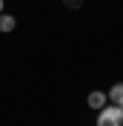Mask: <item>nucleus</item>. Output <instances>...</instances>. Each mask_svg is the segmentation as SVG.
Listing matches in <instances>:
<instances>
[{"label": "nucleus", "instance_id": "1", "mask_svg": "<svg viewBox=\"0 0 123 126\" xmlns=\"http://www.w3.org/2000/svg\"><path fill=\"white\" fill-rule=\"evenodd\" d=\"M97 126H123V109L120 106H103L97 115Z\"/></svg>", "mask_w": 123, "mask_h": 126}, {"label": "nucleus", "instance_id": "2", "mask_svg": "<svg viewBox=\"0 0 123 126\" xmlns=\"http://www.w3.org/2000/svg\"><path fill=\"white\" fill-rule=\"evenodd\" d=\"M106 100H109V97H106L103 92H92L89 97H86V103H89L92 109H103V106H106Z\"/></svg>", "mask_w": 123, "mask_h": 126}, {"label": "nucleus", "instance_id": "3", "mask_svg": "<svg viewBox=\"0 0 123 126\" xmlns=\"http://www.w3.org/2000/svg\"><path fill=\"white\" fill-rule=\"evenodd\" d=\"M106 97L115 103V106H123V83H115V86L109 89V94H106Z\"/></svg>", "mask_w": 123, "mask_h": 126}, {"label": "nucleus", "instance_id": "4", "mask_svg": "<svg viewBox=\"0 0 123 126\" xmlns=\"http://www.w3.org/2000/svg\"><path fill=\"white\" fill-rule=\"evenodd\" d=\"M17 26V20L12 15H6V12H0V32H12Z\"/></svg>", "mask_w": 123, "mask_h": 126}, {"label": "nucleus", "instance_id": "5", "mask_svg": "<svg viewBox=\"0 0 123 126\" xmlns=\"http://www.w3.org/2000/svg\"><path fill=\"white\" fill-rule=\"evenodd\" d=\"M63 3H66L69 9H77V6H83V0H63Z\"/></svg>", "mask_w": 123, "mask_h": 126}, {"label": "nucleus", "instance_id": "6", "mask_svg": "<svg viewBox=\"0 0 123 126\" xmlns=\"http://www.w3.org/2000/svg\"><path fill=\"white\" fill-rule=\"evenodd\" d=\"M0 12H3V0H0Z\"/></svg>", "mask_w": 123, "mask_h": 126}, {"label": "nucleus", "instance_id": "7", "mask_svg": "<svg viewBox=\"0 0 123 126\" xmlns=\"http://www.w3.org/2000/svg\"><path fill=\"white\" fill-rule=\"evenodd\" d=\"M120 109H123V106H120Z\"/></svg>", "mask_w": 123, "mask_h": 126}]
</instances>
